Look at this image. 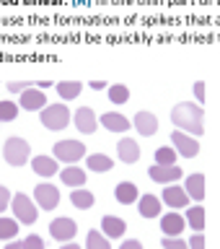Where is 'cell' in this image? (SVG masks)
Here are the masks:
<instances>
[{
    "label": "cell",
    "instance_id": "6da1fadb",
    "mask_svg": "<svg viewBox=\"0 0 220 249\" xmlns=\"http://www.w3.org/2000/svg\"><path fill=\"white\" fill-rule=\"evenodd\" d=\"M171 124H176V130H184L194 138H202L205 135V109L194 101H179L171 109Z\"/></svg>",
    "mask_w": 220,
    "mask_h": 249
},
{
    "label": "cell",
    "instance_id": "7a4b0ae2",
    "mask_svg": "<svg viewBox=\"0 0 220 249\" xmlns=\"http://www.w3.org/2000/svg\"><path fill=\"white\" fill-rule=\"evenodd\" d=\"M70 120H73V114H70V109L65 104H47L42 112H39V122L52 132L65 130L70 124Z\"/></svg>",
    "mask_w": 220,
    "mask_h": 249
},
{
    "label": "cell",
    "instance_id": "3957f363",
    "mask_svg": "<svg viewBox=\"0 0 220 249\" xmlns=\"http://www.w3.org/2000/svg\"><path fill=\"white\" fill-rule=\"evenodd\" d=\"M3 159H5L8 166H13V169L23 166V163H29V159H31V145L23 138L11 135L3 143Z\"/></svg>",
    "mask_w": 220,
    "mask_h": 249
},
{
    "label": "cell",
    "instance_id": "277c9868",
    "mask_svg": "<svg viewBox=\"0 0 220 249\" xmlns=\"http://www.w3.org/2000/svg\"><path fill=\"white\" fill-rule=\"evenodd\" d=\"M52 156L62 163H78L81 159H85V143H81L75 138H65L60 143H54Z\"/></svg>",
    "mask_w": 220,
    "mask_h": 249
},
{
    "label": "cell",
    "instance_id": "5b68a950",
    "mask_svg": "<svg viewBox=\"0 0 220 249\" xmlns=\"http://www.w3.org/2000/svg\"><path fill=\"white\" fill-rule=\"evenodd\" d=\"M11 205H13V215L18 218V223H23V226H34L36 223L39 210L34 208V200H31L26 192H16Z\"/></svg>",
    "mask_w": 220,
    "mask_h": 249
},
{
    "label": "cell",
    "instance_id": "8992f818",
    "mask_svg": "<svg viewBox=\"0 0 220 249\" xmlns=\"http://www.w3.org/2000/svg\"><path fill=\"white\" fill-rule=\"evenodd\" d=\"M171 145L176 148L179 156H184V159H194V156H200V140L189 135V132L184 130H174L171 132Z\"/></svg>",
    "mask_w": 220,
    "mask_h": 249
},
{
    "label": "cell",
    "instance_id": "52a82bcc",
    "mask_svg": "<svg viewBox=\"0 0 220 249\" xmlns=\"http://www.w3.org/2000/svg\"><path fill=\"white\" fill-rule=\"evenodd\" d=\"M161 200L163 205L169 208H189L192 205V197L184 187H179V182H171V184H163V192H161Z\"/></svg>",
    "mask_w": 220,
    "mask_h": 249
},
{
    "label": "cell",
    "instance_id": "ba28073f",
    "mask_svg": "<svg viewBox=\"0 0 220 249\" xmlns=\"http://www.w3.org/2000/svg\"><path fill=\"white\" fill-rule=\"evenodd\" d=\"M34 202L42 210H54L60 205V190L54 184L50 182H42V184H36V190H34Z\"/></svg>",
    "mask_w": 220,
    "mask_h": 249
},
{
    "label": "cell",
    "instance_id": "9c48e42d",
    "mask_svg": "<svg viewBox=\"0 0 220 249\" xmlns=\"http://www.w3.org/2000/svg\"><path fill=\"white\" fill-rule=\"evenodd\" d=\"M50 233H52V239H57V241H73L75 239V233H78V223L73 221V218H68V215H60V218H54V221L50 223Z\"/></svg>",
    "mask_w": 220,
    "mask_h": 249
},
{
    "label": "cell",
    "instance_id": "30bf717a",
    "mask_svg": "<svg viewBox=\"0 0 220 249\" xmlns=\"http://www.w3.org/2000/svg\"><path fill=\"white\" fill-rule=\"evenodd\" d=\"M18 107L26 109V112H42V109L47 107L44 91L39 89V86H31V89H26L23 93H18Z\"/></svg>",
    "mask_w": 220,
    "mask_h": 249
},
{
    "label": "cell",
    "instance_id": "8fae6325",
    "mask_svg": "<svg viewBox=\"0 0 220 249\" xmlns=\"http://www.w3.org/2000/svg\"><path fill=\"white\" fill-rule=\"evenodd\" d=\"M148 177L153 179V182H158V184H171V182H179V179L184 177V171L182 166H163V163H153L151 169H148Z\"/></svg>",
    "mask_w": 220,
    "mask_h": 249
},
{
    "label": "cell",
    "instance_id": "7c38bea8",
    "mask_svg": "<svg viewBox=\"0 0 220 249\" xmlns=\"http://www.w3.org/2000/svg\"><path fill=\"white\" fill-rule=\"evenodd\" d=\"M186 229V218L179 213V210H171V213L161 215V231L163 236H182V231Z\"/></svg>",
    "mask_w": 220,
    "mask_h": 249
},
{
    "label": "cell",
    "instance_id": "4fadbf2b",
    "mask_svg": "<svg viewBox=\"0 0 220 249\" xmlns=\"http://www.w3.org/2000/svg\"><path fill=\"white\" fill-rule=\"evenodd\" d=\"M132 127L137 130V135H143V138H151L158 132V117H155L153 112H137L135 117H132Z\"/></svg>",
    "mask_w": 220,
    "mask_h": 249
},
{
    "label": "cell",
    "instance_id": "5bb4252c",
    "mask_svg": "<svg viewBox=\"0 0 220 249\" xmlns=\"http://www.w3.org/2000/svg\"><path fill=\"white\" fill-rule=\"evenodd\" d=\"M75 130L78 132H83V135H93L99 127V120H96V112H93L91 107H81V109H75Z\"/></svg>",
    "mask_w": 220,
    "mask_h": 249
},
{
    "label": "cell",
    "instance_id": "9a60e30c",
    "mask_svg": "<svg viewBox=\"0 0 220 249\" xmlns=\"http://www.w3.org/2000/svg\"><path fill=\"white\" fill-rule=\"evenodd\" d=\"M163 210V200L158 197V195H140L137 197V213L143 218H158Z\"/></svg>",
    "mask_w": 220,
    "mask_h": 249
},
{
    "label": "cell",
    "instance_id": "2e32d148",
    "mask_svg": "<svg viewBox=\"0 0 220 249\" xmlns=\"http://www.w3.org/2000/svg\"><path fill=\"white\" fill-rule=\"evenodd\" d=\"M99 124H101V127H106L109 132H127L132 127V122L124 114H119V112H104L99 117Z\"/></svg>",
    "mask_w": 220,
    "mask_h": 249
},
{
    "label": "cell",
    "instance_id": "e0dca14e",
    "mask_svg": "<svg viewBox=\"0 0 220 249\" xmlns=\"http://www.w3.org/2000/svg\"><path fill=\"white\" fill-rule=\"evenodd\" d=\"M117 159H119L122 163H137V159H140V145H137V140L122 138L119 143H117Z\"/></svg>",
    "mask_w": 220,
    "mask_h": 249
},
{
    "label": "cell",
    "instance_id": "ac0fdd59",
    "mask_svg": "<svg viewBox=\"0 0 220 249\" xmlns=\"http://www.w3.org/2000/svg\"><path fill=\"white\" fill-rule=\"evenodd\" d=\"M205 182H207V179H205L202 171H200V174H189V177L184 179V190L189 192L192 202H202V200H205V192H207L205 190Z\"/></svg>",
    "mask_w": 220,
    "mask_h": 249
},
{
    "label": "cell",
    "instance_id": "d6986e66",
    "mask_svg": "<svg viewBox=\"0 0 220 249\" xmlns=\"http://www.w3.org/2000/svg\"><path fill=\"white\" fill-rule=\"evenodd\" d=\"M57 159L54 156H34L31 159V169H34V174H39V177H54L57 174Z\"/></svg>",
    "mask_w": 220,
    "mask_h": 249
},
{
    "label": "cell",
    "instance_id": "ffe728a7",
    "mask_svg": "<svg viewBox=\"0 0 220 249\" xmlns=\"http://www.w3.org/2000/svg\"><path fill=\"white\" fill-rule=\"evenodd\" d=\"M114 197H117V202H122V205H132V202H137V197H140L137 184L130 182V179H124V182H119L114 187Z\"/></svg>",
    "mask_w": 220,
    "mask_h": 249
},
{
    "label": "cell",
    "instance_id": "44dd1931",
    "mask_svg": "<svg viewBox=\"0 0 220 249\" xmlns=\"http://www.w3.org/2000/svg\"><path fill=\"white\" fill-rule=\"evenodd\" d=\"M101 231H104L109 239H122L124 231H127V223H124V218L104 215V218H101Z\"/></svg>",
    "mask_w": 220,
    "mask_h": 249
},
{
    "label": "cell",
    "instance_id": "7402d4cb",
    "mask_svg": "<svg viewBox=\"0 0 220 249\" xmlns=\"http://www.w3.org/2000/svg\"><path fill=\"white\" fill-rule=\"evenodd\" d=\"M60 179L65 187H73V190L75 187H83L85 184V169L75 166V163H68V166L60 171Z\"/></svg>",
    "mask_w": 220,
    "mask_h": 249
},
{
    "label": "cell",
    "instance_id": "603a6c76",
    "mask_svg": "<svg viewBox=\"0 0 220 249\" xmlns=\"http://www.w3.org/2000/svg\"><path fill=\"white\" fill-rule=\"evenodd\" d=\"M186 229L192 231H205V208H202V202H194V205L186 208Z\"/></svg>",
    "mask_w": 220,
    "mask_h": 249
},
{
    "label": "cell",
    "instance_id": "cb8c5ba5",
    "mask_svg": "<svg viewBox=\"0 0 220 249\" xmlns=\"http://www.w3.org/2000/svg\"><path fill=\"white\" fill-rule=\"evenodd\" d=\"M85 166L91 171H96V174H106V171H112L114 159L106 153H91V156H85Z\"/></svg>",
    "mask_w": 220,
    "mask_h": 249
},
{
    "label": "cell",
    "instance_id": "d4e9b609",
    "mask_svg": "<svg viewBox=\"0 0 220 249\" xmlns=\"http://www.w3.org/2000/svg\"><path fill=\"white\" fill-rule=\"evenodd\" d=\"M70 202H73V208H78V210H88V208H93L96 197H93V192L85 190V187H75V190L70 192Z\"/></svg>",
    "mask_w": 220,
    "mask_h": 249
},
{
    "label": "cell",
    "instance_id": "484cf974",
    "mask_svg": "<svg viewBox=\"0 0 220 249\" xmlns=\"http://www.w3.org/2000/svg\"><path fill=\"white\" fill-rule=\"evenodd\" d=\"M54 89H57V96H60L62 101H73V99L81 96L83 83H78V81H62V83L54 86Z\"/></svg>",
    "mask_w": 220,
    "mask_h": 249
},
{
    "label": "cell",
    "instance_id": "4316f807",
    "mask_svg": "<svg viewBox=\"0 0 220 249\" xmlns=\"http://www.w3.org/2000/svg\"><path fill=\"white\" fill-rule=\"evenodd\" d=\"M18 236V218H5V215H0V239H5V241H11Z\"/></svg>",
    "mask_w": 220,
    "mask_h": 249
},
{
    "label": "cell",
    "instance_id": "83f0119b",
    "mask_svg": "<svg viewBox=\"0 0 220 249\" xmlns=\"http://www.w3.org/2000/svg\"><path fill=\"white\" fill-rule=\"evenodd\" d=\"M85 249H112L109 244V236L104 231H88V236H85Z\"/></svg>",
    "mask_w": 220,
    "mask_h": 249
},
{
    "label": "cell",
    "instance_id": "f1b7e54d",
    "mask_svg": "<svg viewBox=\"0 0 220 249\" xmlns=\"http://www.w3.org/2000/svg\"><path fill=\"white\" fill-rule=\"evenodd\" d=\"M106 93H109V101H112V104H127L130 101V89L124 83H112L106 89Z\"/></svg>",
    "mask_w": 220,
    "mask_h": 249
},
{
    "label": "cell",
    "instance_id": "f546056e",
    "mask_svg": "<svg viewBox=\"0 0 220 249\" xmlns=\"http://www.w3.org/2000/svg\"><path fill=\"white\" fill-rule=\"evenodd\" d=\"M176 159H179V153L174 145H163L155 151V163H163V166H174Z\"/></svg>",
    "mask_w": 220,
    "mask_h": 249
},
{
    "label": "cell",
    "instance_id": "4dcf8cb0",
    "mask_svg": "<svg viewBox=\"0 0 220 249\" xmlns=\"http://www.w3.org/2000/svg\"><path fill=\"white\" fill-rule=\"evenodd\" d=\"M18 104L16 101H0V122H13L18 117Z\"/></svg>",
    "mask_w": 220,
    "mask_h": 249
},
{
    "label": "cell",
    "instance_id": "1f68e13d",
    "mask_svg": "<svg viewBox=\"0 0 220 249\" xmlns=\"http://www.w3.org/2000/svg\"><path fill=\"white\" fill-rule=\"evenodd\" d=\"M161 247L163 249H189V241H184L182 236H163Z\"/></svg>",
    "mask_w": 220,
    "mask_h": 249
},
{
    "label": "cell",
    "instance_id": "d6a6232c",
    "mask_svg": "<svg viewBox=\"0 0 220 249\" xmlns=\"http://www.w3.org/2000/svg\"><path fill=\"white\" fill-rule=\"evenodd\" d=\"M23 249H44V239L39 236V233H29V236L23 239Z\"/></svg>",
    "mask_w": 220,
    "mask_h": 249
},
{
    "label": "cell",
    "instance_id": "836d02e7",
    "mask_svg": "<svg viewBox=\"0 0 220 249\" xmlns=\"http://www.w3.org/2000/svg\"><path fill=\"white\" fill-rule=\"evenodd\" d=\"M11 190H8L5 184H0V213H5L8 208H11Z\"/></svg>",
    "mask_w": 220,
    "mask_h": 249
},
{
    "label": "cell",
    "instance_id": "e575fe53",
    "mask_svg": "<svg viewBox=\"0 0 220 249\" xmlns=\"http://www.w3.org/2000/svg\"><path fill=\"white\" fill-rule=\"evenodd\" d=\"M34 83H29V81H11V83H5V89L11 91V93H23L26 89H31Z\"/></svg>",
    "mask_w": 220,
    "mask_h": 249
},
{
    "label": "cell",
    "instance_id": "d590c367",
    "mask_svg": "<svg viewBox=\"0 0 220 249\" xmlns=\"http://www.w3.org/2000/svg\"><path fill=\"white\" fill-rule=\"evenodd\" d=\"M189 249H205V231H194V233H192Z\"/></svg>",
    "mask_w": 220,
    "mask_h": 249
},
{
    "label": "cell",
    "instance_id": "8d00e7d4",
    "mask_svg": "<svg viewBox=\"0 0 220 249\" xmlns=\"http://www.w3.org/2000/svg\"><path fill=\"white\" fill-rule=\"evenodd\" d=\"M192 91H194V96H197V101L200 104H205V81H194V86H192Z\"/></svg>",
    "mask_w": 220,
    "mask_h": 249
},
{
    "label": "cell",
    "instance_id": "74e56055",
    "mask_svg": "<svg viewBox=\"0 0 220 249\" xmlns=\"http://www.w3.org/2000/svg\"><path fill=\"white\" fill-rule=\"evenodd\" d=\"M119 249H143V244H140L137 239H124L119 244Z\"/></svg>",
    "mask_w": 220,
    "mask_h": 249
},
{
    "label": "cell",
    "instance_id": "f35d334b",
    "mask_svg": "<svg viewBox=\"0 0 220 249\" xmlns=\"http://www.w3.org/2000/svg\"><path fill=\"white\" fill-rule=\"evenodd\" d=\"M88 86H91L93 91H104V89H109V83H106V81H91Z\"/></svg>",
    "mask_w": 220,
    "mask_h": 249
},
{
    "label": "cell",
    "instance_id": "ab89813d",
    "mask_svg": "<svg viewBox=\"0 0 220 249\" xmlns=\"http://www.w3.org/2000/svg\"><path fill=\"white\" fill-rule=\"evenodd\" d=\"M3 249H23V239H21V241H16V239H11V241H8V244H5Z\"/></svg>",
    "mask_w": 220,
    "mask_h": 249
},
{
    "label": "cell",
    "instance_id": "60d3db41",
    "mask_svg": "<svg viewBox=\"0 0 220 249\" xmlns=\"http://www.w3.org/2000/svg\"><path fill=\"white\" fill-rule=\"evenodd\" d=\"M60 249H85V247H78V241H65Z\"/></svg>",
    "mask_w": 220,
    "mask_h": 249
},
{
    "label": "cell",
    "instance_id": "b9f144b4",
    "mask_svg": "<svg viewBox=\"0 0 220 249\" xmlns=\"http://www.w3.org/2000/svg\"><path fill=\"white\" fill-rule=\"evenodd\" d=\"M36 86H39V89H42V91H47V89H50V86H54V83H52V81H39Z\"/></svg>",
    "mask_w": 220,
    "mask_h": 249
}]
</instances>
